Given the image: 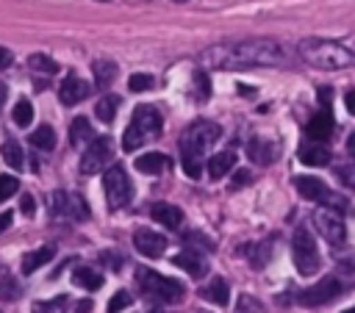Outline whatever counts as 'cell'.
<instances>
[{"label":"cell","instance_id":"obj_22","mask_svg":"<svg viewBox=\"0 0 355 313\" xmlns=\"http://www.w3.org/2000/svg\"><path fill=\"white\" fill-rule=\"evenodd\" d=\"M169 166V158L164 152H144L136 158V169L144 175H161Z\"/></svg>","mask_w":355,"mask_h":313},{"label":"cell","instance_id":"obj_43","mask_svg":"<svg viewBox=\"0 0 355 313\" xmlns=\"http://www.w3.org/2000/svg\"><path fill=\"white\" fill-rule=\"evenodd\" d=\"M19 211H22V213H33V211H36V202H33L31 194H25V197L19 199Z\"/></svg>","mask_w":355,"mask_h":313},{"label":"cell","instance_id":"obj_6","mask_svg":"<svg viewBox=\"0 0 355 313\" xmlns=\"http://www.w3.org/2000/svg\"><path fill=\"white\" fill-rule=\"evenodd\" d=\"M294 188H297V191H300V197H302V199H308V202H322L324 208H333V211H338V213L349 211V202H347L344 197L333 194V191H330L319 177H311V175L294 177Z\"/></svg>","mask_w":355,"mask_h":313},{"label":"cell","instance_id":"obj_3","mask_svg":"<svg viewBox=\"0 0 355 313\" xmlns=\"http://www.w3.org/2000/svg\"><path fill=\"white\" fill-rule=\"evenodd\" d=\"M297 53L308 66L316 69H344L355 64V53L347 50L341 42H330V39H305L300 42Z\"/></svg>","mask_w":355,"mask_h":313},{"label":"cell","instance_id":"obj_17","mask_svg":"<svg viewBox=\"0 0 355 313\" xmlns=\"http://www.w3.org/2000/svg\"><path fill=\"white\" fill-rule=\"evenodd\" d=\"M172 263L180 266L183 271H189V277H205V271H208V260H205L200 252H194V249L178 252V255L172 258Z\"/></svg>","mask_w":355,"mask_h":313},{"label":"cell","instance_id":"obj_31","mask_svg":"<svg viewBox=\"0 0 355 313\" xmlns=\"http://www.w3.org/2000/svg\"><path fill=\"white\" fill-rule=\"evenodd\" d=\"M28 66H31L33 72H44V75H53V72L58 69V64H55L50 55H44V53H33V55L28 58Z\"/></svg>","mask_w":355,"mask_h":313},{"label":"cell","instance_id":"obj_1","mask_svg":"<svg viewBox=\"0 0 355 313\" xmlns=\"http://www.w3.org/2000/svg\"><path fill=\"white\" fill-rule=\"evenodd\" d=\"M283 47L269 39H247V42H225L200 53L205 66L216 69H252V66H275L283 61Z\"/></svg>","mask_w":355,"mask_h":313},{"label":"cell","instance_id":"obj_11","mask_svg":"<svg viewBox=\"0 0 355 313\" xmlns=\"http://www.w3.org/2000/svg\"><path fill=\"white\" fill-rule=\"evenodd\" d=\"M114 155V144L108 136H100V138H92L89 147L83 150L80 155V175H97Z\"/></svg>","mask_w":355,"mask_h":313},{"label":"cell","instance_id":"obj_40","mask_svg":"<svg viewBox=\"0 0 355 313\" xmlns=\"http://www.w3.org/2000/svg\"><path fill=\"white\" fill-rule=\"evenodd\" d=\"M247 183H252V172H250V169H236L233 180H230V191H236V188H244Z\"/></svg>","mask_w":355,"mask_h":313},{"label":"cell","instance_id":"obj_28","mask_svg":"<svg viewBox=\"0 0 355 313\" xmlns=\"http://www.w3.org/2000/svg\"><path fill=\"white\" fill-rule=\"evenodd\" d=\"M31 144L39 147V150H53L55 147V133L50 125H39L33 133H31Z\"/></svg>","mask_w":355,"mask_h":313},{"label":"cell","instance_id":"obj_53","mask_svg":"<svg viewBox=\"0 0 355 313\" xmlns=\"http://www.w3.org/2000/svg\"><path fill=\"white\" fill-rule=\"evenodd\" d=\"M175 3H186V0H175Z\"/></svg>","mask_w":355,"mask_h":313},{"label":"cell","instance_id":"obj_18","mask_svg":"<svg viewBox=\"0 0 355 313\" xmlns=\"http://www.w3.org/2000/svg\"><path fill=\"white\" fill-rule=\"evenodd\" d=\"M150 216H153L158 224H164L166 230H178V227L183 224V211H180L178 205H169V202H155V205L150 208Z\"/></svg>","mask_w":355,"mask_h":313},{"label":"cell","instance_id":"obj_36","mask_svg":"<svg viewBox=\"0 0 355 313\" xmlns=\"http://www.w3.org/2000/svg\"><path fill=\"white\" fill-rule=\"evenodd\" d=\"M17 191H19V180L11 177V175H0V202H6Z\"/></svg>","mask_w":355,"mask_h":313},{"label":"cell","instance_id":"obj_9","mask_svg":"<svg viewBox=\"0 0 355 313\" xmlns=\"http://www.w3.org/2000/svg\"><path fill=\"white\" fill-rule=\"evenodd\" d=\"M47 205H50V216L58 219V222H67V219L69 222H83V219H89V208H86L83 197H78V194L53 191Z\"/></svg>","mask_w":355,"mask_h":313},{"label":"cell","instance_id":"obj_50","mask_svg":"<svg viewBox=\"0 0 355 313\" xmlns=\"http://www.w3.org/2000/svg\"><path fill=\"white\" fill-rule=\"evenodd\" d=\"M3 97H6V86H0V105H3Z\"/></svg>","mask_w":355,"mask_h":313},{"label":"cell","instance_id":"obj_21","mask_svg":"<svg viewBox=\"0 0 355 313\" xmlns=\"http://www.w3.org/2000/svg\"><path fill=\"white\" fill-rule=\"evenodd\" d=\"M53 258H55V247H53V244L28 252V255L22 258V274H33L36 269H42V266H44L47 260H53Z\"/></svg>","mask_w":355,"mask_h":313},{"label":"cell","instance_id":"obj_34","mask_svg":"<svg viewBox=\"0 0 355 313\" xmlns=\"http://www.w3.org/2000/svg\"><path fill=\"white\" fill-rule=\"evenodd\" d=\"M3 161H6L8 166H14V169L22 166V150H19L17 141H6V144H3Z\"/></svg>","mask_w":355,"mask_h":313},{"label":"cell","instance_id":"obj_44","mask_svg":"<svg viewBox=\"0 0 355 313\" xmlns=\"http://www.w3.org/2000/svg\"><path fill=\"white\" fill-rule=\"evenodd\" d=\"M14 61V55H11V50H6V47H0V69H6L8 64Z\"/></svg>","mask_w":355,"mask_h":313},{"label":"cell","instance_id":"obj_45","mask_svg":"<svg viewBox=\"0 0 355 313\" xmlns=\"http://www.w3.org/2000/svg\"><path fill=\"white\" fill-rule=\"evenodd\" d=\"M344 105H347V111L355 116V89H352V91H347V97H344Z\"/></svg>","mask_w":355,"mask_h":313},{"label":"cell","instance_id":"obj_2","mask_svg":"<svg viewBox=\"0 0 355 313\" xmlns=\"http://www.w3.org/2000/svg\"><path fill=\"white\" fill-rule=\"evenodd\" d=\"M219 136H222V127L216 122H208V119H197L180 136V161H183V172L191 180H200V175H202V155H205V150L214 141H219Z\"/></svg>","mask_w":355,"mask_h":313},{"label":"cell","instance_id":"obj_52","mask_svg":"<svg viewBox=\"0 0 355 313\" xmlns=\"http://www.w3.org/2000/svg\"><path fill=\"white\" fill-rule=\"evenodd\" d=\"M344 313H355V307H349V310H344Z\"/></svg>","mask_w":355,"mask_h":313},{"label":"cell","instance_id":"obj_23","mask_svg":"<svg viewBox=\"0 0 355 313\" xmlns=\"http://www.w3.org/2000/svg\"><path fill=\"white\" fill-rule=\"evenodd\" d=\"M200 296L208 299V302H214V305H227V299H230V288H227V283H225L222 277H214L208 285L200 288Z\"/></svg>","mask_w":355,"mask_h":313},{"label":"cell","instance_id":"obj_13","mask_svg":"<svg viewBox=\"0 0 355 313\" xmlns=\"http://www.w3.org/2000/svg\"><path fill=\"white\" fill-rule=\"evenodd\" d=\"M330 133H333V111H330V102H322V108L308 119L305 136L311 141H327Z\"/></svg>","mask_w":355,"mask_h":313},{"label":"cell","instance_id":"obj_29","mask_svg":"<svg viewBox=\"0 0 355 313\" xmlns=\"http://www.w3.org/2000/svg\"><path fill=\"white\" fill-rule=\"evenodd\" d=\"M67 307H69V296L58 294V296H53V299L36 302V305H33V313H67Z\"/></svg>","mask_w":355,"mask_h":313},{"label":"cell","instance_id":"obj_8","mask_svg":"<svg viewBox=\"0 0 355 313\" xmlns=\"http://www.w3.org/2000/svg\"><path fill=\"white\" fill-rule=\"evenodd\" d=\"M291 255H294V266H297L300 274L311 277V274L319 271V249H316V238H313L305 227H300V230L294 233Z\"/></svg>","mask_w":355,"mask_h":313},{"label":"cell","instance_id":"obj_38","mask_svg":"<svg viewBox=\"0 0 355 313\" xmlns=\"http://www.w3.org/2000/svg\"><path fill=\"white\" fill-rule=\"evenodd\" d=\"M125 307H130V294L128 291H116L108 302V313H122Z\"/></svg>","mask_w":355,"mask_h":313},{"label":"cell","instance_id":"obj_24","mask_svg":"<svg viewBox=\"0 0 355 313\" xmlns=\"http://www.w3.org/2000/svg\"><path fill=\"white\" fill-rule=\"evenodd\" d=\"M92 138H94V130H92L89 119H86V116L72 119V125H69V144H72V147H83V144H89Z\"/></svg>","mask_w":355,"mask_h":313},{"label":"cell","instance_id":"obj_7","mask_svg":"<svg viewBox=\"0 0 355 313\" xmlns=\"http://www.w3.org/2000/svg\"><path fill=\"white\" fill-rule=\"evenodd\" d=\"M103 188H105V199H108V208L111 211L125 208L130 202V197H133V183H130V177H128V172H125L122 163H114V166L105 169Z\"/></svg>","mask_w":355,"mask_h":313},{"label":"cell","instance_id":"obj_4","mask_svg":"<svg viewBox=\"0 0 355 313\" xmlns=\"http://www.w3.org/2000/svg\"><path fill=\"white\" fill-rule=\"evenodd\" d=\"M161 136V114L153 105H139L130 116V125L122 136V150L133 152L147 141H155Z\"/></svg>","mask_w":355,"mask_h":313},{"label":"cell","instance_id":"obj_49","mask_svg":"<svg viewBox=\"0 0 355 313\" xmlns=\"http://www.w3.org/2000/svg\"><path fill=\"white\" fill-rule=\"evenodd\" d=\"M341 44H344L347 50H352V53H355V33H352V36H347V39H341Z\"/></svg>","mask_w":355,"mask_h":313},{"label":"cell","instance_id":"obj_39","mask_svg":"<svg viewBox=\"0 0 355 313\" xmlns=\"http://www.w3.org/2000/svg\"><path fill=\"white\" fill-rule=\"evenodd\" d=\"M236 313H263V307H261V302L258 299H252V296H239V305H236Z\"/></svg>","mask_w":355,"mask_h":313},{"label":"cell","instance_id":"obj_42","mask_svg":"<svg viewBox=\"0 0 355 313\" xmlns=\"http://www.w3.org/2000/svg\"><path fill=\"white\" fill-rule=\"evenodd\" d=\"M338 269H344V271H355V252L341 255V258H338Z\"/></svg>","mask_w":355,"mask_h":313},{"label":"cell","instance_id":"obj_37","mask_svg":"<svg viewBox=\"0 0 355 313\" xmlns=\"http://www.w3.org/2000/svg\"><path fill=\"white\" fill-rule=\"evenodd\" d=\"M19 294H22V285L17 280H11V277L0 280V299H17Z\"/></svg>","mask_w":355,"mask_h":313},{"label":"cell","instance_id":"obj_51","mask_svg":"<svg viewBox=\"0 0 355 313\" xmlns=\"http://www.w3.org/2000/svg\"><path fill=\"white\" fill-rule=\"evenodd\" d=\"M150 313H166V310H158V307H155V310H150Z\"/></svg>","mask_w":355,"mask_h":313},{"label":"cell","instance_id":"obj_14","mask_svg":"<svg viewBox=\"0 0 355 313\" xmlns=\"http://www.w3.org/2000/svg\"><path fill=\"white\" fill-rule=\"evenodd\" d=\"M89 83L83 80V78H78V75H67L64 78V83L58 86V100L64 102V105H78L80 100H86L89 97Z\"/></svg>","mask_w":355,"mask_h":313},{"label":"cell","instance_id":"obj_5","mask_svg":"<svg viewBox=\"0 0 355 313\" xmlns=\"http://www.w3.org/2000/svg\"><path fill=\"white\" fill-rule=\"evenodd\" d=\"M136 285L141 291V296L153 299V302H161V305H169V302H178L183 296V285L172 277H164L153 269H144L139 266L136 269Z\"/></svg>","mask_w":355,"mask_h":313},{"label":"cell","instance_id":"obj_25","mask_svg":"<svg viewBox=\"0 0 355 313\" xmlns=\"http://www.w3.org/2000/svg\"><path fill=\"white\" fill-rule=\"evenodd\" d=\"M116 108H119V97H116V94H105V97L97 100V105H94V116H97L100 122L108 125V122H114Z\"/></svg>","mask_w":355,"mask_h":313},{"label":"cell","instance_id":"obj_47","mask_svg":"<svg viewBox=\"0 0 355 313\" xmlns=\"http://www.w3.org/2000/svg\"><path fill=\"white\" fill-rule=\"evenodd\" d=\"M92 310V299H80L78 302V313H89Z\"/></svg>","mask_w":355,"mask_h":313},{"label":"cell","instance_id":"obj_16","mask_svg":"<svg viewBox=\"0 0 355 313\" xmlns=\"http://www.w3.org/2000/svg\"><path fill=\"white\" fill-rule=\"evenodd\" d=\"M277 144L275 141H269V138H261V136H255L250 144H247V155H250V161H255L258 166H269L275 158H277Z\"/></svg>","mask_w":355,"mask_h":313},{"label":"cell","instance_id":"obj_35","mask_svg":"<svg viewBox=\"0 0 355 313\" xmlns=\"http://www.w3.org/2000/svg\"><path fill=\"white\" fill-rule=\"evenodd\" d=\"M100 263L108 266V269H114V271H119L125 266V255L116 252V249H105V252H100Z\"/></svg>","mask_w":355,"mask_h":313},{"label":"cell","instance_id":"obj_48","mask_svg":"<svg viewBox=\"0 0 355 313\" xmlns=\"http://www.w3.org/2000/svg\"><path fill=\"white\" fill-rule=\"evenodd\" d=\"M8 224H11V213H0V233H3Z\"/></svg>","mask_w":355,"mask_h":313},{"label":"cell","instance_id":"obj_26","mask_svg":"<svg viewBox=\"0 0 355 313\" xmlns=\"http://www.w3.org/2000/svg\"><path fill=\"white\" fill-rule=\"evenodd\" d=\"M75 283L83 285L86 291H100L103 288V274L89 269V266H80V269H75Z\"/></svg>","mask_w":355,"mask_h":313},{"label":"cell","instance_id":"obj_30","mask_svg":"<svg viewBox=\"0 0 355 313\" xmlns=\"http://www.w3.org/2000/svg\"><path fill=\"white\" fill-rule=\"evenodd\" d=\"M269 255H272V238H266V241H261L258 247H252V252H250V266H252V269H263V266L269 263Z\"/></svg>","mask_w":355,"mask_h":313},{"label":"cell","instance_id":"obj_10","mask_svg":"<svg viewBox=\"0 0 355 313\" xmlns=\"http://www.w3.org/2000/svg\"><path fill=\"white\" fill-rule=\"evenodd\" d=\"M341 291H344V283H338L336 277H324L322 283H313L311 288H302L294 296V302L300 307H319V305H327L330 299H336Z\"/></svg>","mask_w":355,"mask_h":313},{"label":"cell","instance_id":"obj_20","mask_svg":"<svg viewBox=\"0 0 355 313\" xmlns=\"http://www.w3.org/2000/svg\"><path fill=\"white\" fill-rule=\"evenodd\" d=\"M297 158L305 166H324V163H330V150H324L322 141H311V144H302L297 150Z\"/></svg>","mask_w":355,"mask_h":313},{"label":"cell","instance_id":"obj_32","mask_svg":"<svg viewBox=\"0 0 355 313\" xmlns=\"http://www.w3.org/2000/svg\"><path fill=\"white\" fill-rule=\"evenodd\" d=\"M11 116H14V122H17L19 127H28V125L33 122V105H31L28 100H17Z\"/></svg>","mask_w":355,"mask_h":313},{"label":"cell","instance_id":"obj_15","mask_svg":"<svg viewBox=\"0 0 355 313\" xmlns=\"http://www.w3.org/2000/svg\"><path fill=\"white\" fill-rule=\"evenodd\" d=\"M133 247L147 258H158L166 249V238L161 233H153V230H136L133 233Z\"/></svg>","mask_w":355,"mask_h":313},{"label":"cell","instance_id":"obj_27","mask_svg":"<svg viewBox=\"0 0 355 313\" xmlns=\"http://www.w3.org/2000/svg\"><path fill=\"white\" fill-rule=\"evenodd\" d=\"M92 72H94L97 86H108V83L116 78V64H114V61L100 58V61H94V64H92Z\"/></svg>","mask_w":355,"mask_h":313},{"label":"cell","instance_id":"obj_33","mask_svg":"<svg viewBox=\"0 0 355 313\" xmlns=\"http://www.w3.org/2000/svg\"><path fill=\"white\" fill-rule=\"evenodd\" d=\"M153 86H155V78L147 75V72H133V75L128 78V89H130V91H150Z\"/></svg>","mask_w":355,"mask_h":313},{"label":"cell","instance_id":"obj_12","mask_svg":"<svg viewBox=\"0 0 355 313\" xmlns=\"http://www.w3.org/2000/svg\"><path fill=\"white\" fill-rule=\"evenodd\" d=\"M313 227H316V230L322 233V238H324L327 244H333V247H338V244L347 241L344 219H341L338 211H333V208H319V211L313 213Z\"/></svg>","mask_w":355,"mask_h":313},{"label":"cell","instance_id":"obj_19","mask_svg":"<svg viewBox=\"0 0 355 313\" xmlns=\"http://www.w3.org/2000/svg\"><path fill=\"white\" fill-rule=\"evenodd\" d=\"M233 163H236V152L233 150H222V152H216V155H211L205 161V172H208L211 180H219L233 169Z\"/></svg>","mask_w":355,"mask_h":313},{"label":"cell","instance_id":"obj_46","mask_svg":"<svg viewBox=\"0 0 355 313\" xmlns=\"http://www.w3.org/2000/svg\"><path fill=\"white\" fill-rule=\"evenodd\" d=\"M347 152H349V158L355 161V133H349V138H347Z\"/></svg>","mask_w":355,"mask_h":313},{"label":"cell","instance_id":"obj_41","mask_svg":"<svg viewBox=\"0 0 355 313\" xmlns=\"http://www.w3.org/2000/svg\"><path fill=\"white\" fill-rule=\"evenodd\" d=\"M194 83H197V97H200V100H205V97H208V91H211V83H208L205 72H194Z\"/></svg>","mask_w":355,"mask_h":313}]
</instances>
